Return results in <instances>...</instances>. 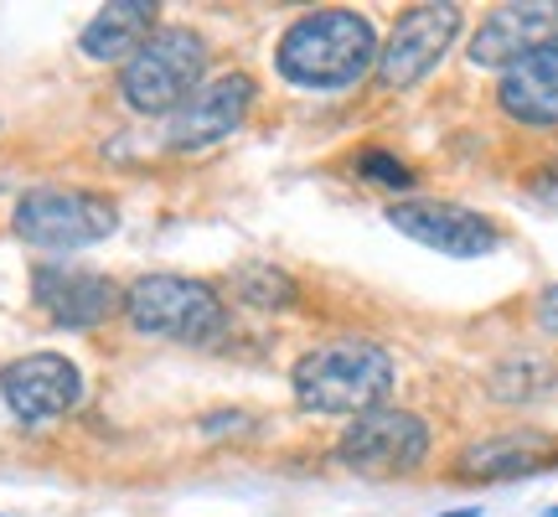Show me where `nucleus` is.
Masks as SVG:
<instances>
[{"label":"nucleus","mask_w":558,"mask_h":517,"mask_svg":"<svg viewBox=\"0 0 558 517\" xmlns=\"http://www.w3.org/2000/svg\"><path fill=\"white\" fill-rule=\"evenodd\" d=\"M279 73L300 88H352V83L378 68V32L362 11L331 5L290 21V32L275 47Z\"/></svg>","instance_id":"1"},{"label":"nucleus","mask_w":558,"mask_h":517,"mask_svg":"<svg viewBox=\"0 0 558 517\" xmlns=\"http://www.w3.org/2000/svg\"><path fill=\"white\" fill-rule=\"evenodd\" d=\"M399 368L388 358V347L362 337H341L326 347H311L305 358L290 368V388L295 404L311 414H367L383 409V398L393 394Z\"/></svg>","instance_id":"2"},{"label":"nucleus","mask_w":558,"mask_h":517,"mask_svg":"<svg viewBox=\"0 0 558 517\" xmlns=\"http://www.w3.org/2000/svg\"><path fill=\"white\" fill-rule=\"evenodd\" d=\"M124 316L140 337H166L181 347H207L228 332V305L207 279L140 275L124 290Z\"/></svg>","instance_id":"3"},{"label":"nucleus","mask_w":558,"mask_h":517,"mask_svg":"<svg viewBox=\"0 0 558 517\" xmlns=\"http://www.w3.org/2000/svg\"><path fill=\"white\" fill-rule=\"evenodd\" d=\"M207 41L192 26H156V37L120 68V99L135 115H177L202 88Z\"/></svg>","instance_id":"4"},{"label":"nucleus","mask_w":558,"mask_h":517,"mask_svg":"<svg viewBox=\"0 0 558 517\" xmlns=\"http://www.w3.org/2000/svg\"><path fill=\"white\" fill-rule=\"evenodd\" d=\"M16 239L47 254H68V249H88L104 243L120 228V207L104 192H78V187H37L16 202Z\"/></svg>","instance_id":"5"},{"label":"nucleus","mask_w":558,"mask_h":517,"mask_svg":"<svg viewBox=\"0 0 558 517\" xmlns=\"http://www.w3.org/2000/svg\"><path fill=\"white\" fill-rule=\"evenodd\" d=\"M429 456V424L409 409H367L337 440V460L357 477H409Z\"/></svg>","instance_id":"6"},{"label":"nucleus","mask_w":558,"mask_h":517,"mask_svg":"<svg viewBox=\"0 0 558 517\" xmlns=\"http://www.w3.org/2000/svg\"><path fill=\"white\" fill-rule=\"evenodd\" d=\"M388 223L399 228L403 239L424 243L445 258H486L501 249V228L486 213L465 207V202H439V197H418V202H393Z\"/></svg>","instance_id":"7"},{"label":"nucleus","mask_w":558,"mask_h":517,"mask_svg":"<svg viewBox=\"0 0 558 517\" xmlns=\"http://www.w3.org/2000/svg\"><path fill=\"white\" fill-rule=\"evenodd\" d=\"M460 5H414L403 11L388 47L378 52V83L383 88H414L418 79H429L439 58L450 52V41L460 37Z\"/></svg>","instance_id":"8"},{"label":"nucleus","mask_w":558,"mask_h":517,"mask_svg":"<svg viewBox=\"0 0 558 517\" xmlns=\"http://www.w3.org/2000/svg\"><path fill=\"white\" fill-rule=\"evenodd\" d=\"M0 398L21 424H52L83 398V373L62 352H32V358L5 362Z\"/></svg>","instance_id":"9"},{"label":"nucleus","mask_w":558,"mask_h":517,"mask_svg":"<svg viewBox=\"0 0 558 517\" xmlns=\"http://www.w3.org/2000/svg\"><path fill=\"white\" fill-rule=\"evenodd\" d=\"M259 99V83L248 73H218L213 83H202L192 99L171 115V130H166V145L171 151H207L218 145L248 120V109Z\"/></svg>","instance_id":"10"},{"label":"nucleus","mask_w":558,"mask_h":517,"mask_svg":"<svg viewBox=\"0 0 558 517\" xmlns=\"http://www.w3.org/2000/svg\"><path fill=\"white\" fill-rule=\"evenodd\" d=\"M32 296L47 316L68 332H88L124 311V290L109 275L78 269V264H37L32 269Z\"/></svg>","instance_id":"11"},{"label":"nucleus","mask_w":558,"mask_h":517,"mask_svg":"<svg viewBox=\"0 0 558 517\" xmlns=\"http://www.w3.org/2000/svg\"><path fill=\"white\" fill-rule=\"evenodd\" d=\"M554 466H558V435L554 430H527V424L471 440L456 460V471L465 481H518V477H543Z\"/></svg>","instance_id":"12"},{"label":"nucleus","mask_w":558,"mask_h":517,"mask_svg":"<svg viewBox=\"0 0 558 517\" xmlns=\"http://www.w3.org/2000/svg\"><path fill=\"white\" fill-rule=\"evenodd\" d=\"M558 32V5L533 0V5H497L492 16L481 21V32L471 37V62L476 68H512L518 58H527L533 47L554 41Z\"/></svg>","instance_id":"13"},{"label":"nucleus","mask_w":558,"mask_h":517,"mask_svg":"<svg viewBox=\"0 0 558 517\" xmlns=\"http://www.w3.org/2000/svg\"><path fill=\"white\" fill-rule=\"evenodd\" d=\"M497 104L507 120L533 124V130H554L558 124V37L533 47L512 68H501Z\"/></svg>","instance_id":"14"},{"label":"nucleus","mask_w":558,"mask_h":517,"mask_svg":"<svg viewBox=\"0 0 558 517\" xmlns=\"http://www.w3.org/2000/svg\"><path fill=\"white\" fill-rule=\"evenodd\" d=\"M156 16L160 11L150 0H114V5H104L99 16L83 26L78 47L94 62H130L145 41L156 37Z\"/></svg>","instance_id":"15"},{"label":"nucleus","mask_w":558,"mask_h":517,"mask_svg":"<svg viewBox=\"0 0 558 517\" xmlns=\"http://www.w3.org/2000/svg\"><path fill=\"white\" fill-rule=\"evenodd\" d=\"M554 383H558V362L518 352V358H507L497 373H492V398H501V404H527V398H543Z\"/></svg>","instance_id":"16"},{"label":"nucleus","mask_w":558,"mask_h":517,"mask_svg":"<svg viewBox=\"0 0 558 517\" xmlns=\"http://www.w3.org/2000/svg\"><path fill=\"white\" fill-rule=\"evenodd\" d=\"M233 296L243 305H254V311H290L300 300V285L279 264H243L233 275Z\"/></svg>","instance_id":"17"},{"label":"nucleus","mask_w":558,"mask_h":517,"mask_svg":"<svg viewBox=\"0 0 558 517\" xmlns=\"http://www.w3.org/2000/svg\"><path fill=\"white\" fill-rule=\"evenodd\" d=\"M357 177L373 181V187H388V192H403V187H414V171L403 166L399 156H388V151H362L357 156Z\"/></svg>","instance_id":"18"},{"label":"nucleus","mask_w":558,"mask_h":517,"mask_svg":"<svg viewBox=\"0 0 558 517\" xmlns=\"http://www.w3.org/2000/svg\"><path fill=\"white\" fill-rule=\"evenodd\" d=\"M527 197L558 213V160H548V166H538V171H527Z\"/></svg>","instance_id":"19"},{"label":"nucleus","mask_w":558,"mask_h":517,"mask_svg":"<svg viewBox=\"0 0 558 517\" xmlns=\"http://www.w3.org/2000/svg\"><path fill=\"white\" fill-rule=\"evenodd\" d=\"M538 326L548 332V337H558V285H548L538 296Z\"/></svg>","instance_id":"20"},{"label":"nucleus","mask_w":558,"mask_h":517,"mask_svg":"<svg viewBox=\"0 0 558 517\" xmlns=\"http://www.w3.org/2000/svg\"><path fill=\"white\" fill-rule=\"evenodd\" d=\"M548 517H558V507H554V513H548Z\"/></svg>","instance_id":"21"}]
</instances>
